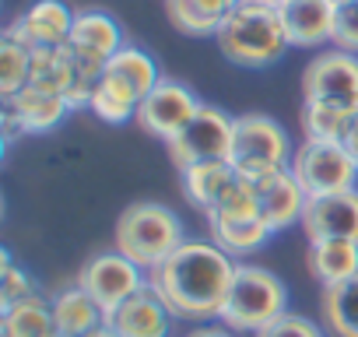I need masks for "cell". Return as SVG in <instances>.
Instances as JSON below:
<instances>
[{"mask_svg":"<svg viewBox=\"0 0 358 337\" xmlns=\"http://www.w3.org/2000/svg\"><path fill=\"white\" fill-rule=\"evenodd\" d=\"M239 0H165L169 22L183 36H218Z\"/></svg>","mask_w":358,"mask_h":337,"instance_id":"ac0fdd59","label":"cell"},{"mask_svg":"<svg viewBox=\"0 0 358 337\" xmlns=\"http://www.w3.org/2000/svg\"><path fill=\"white\" fill-rule=\"evenodd\" d=\"M53 323L67 337H85L88 330L106 323V313L81 285H71V288L57 292V299H53Z\"/></svg>","mask_w":358,"mask_h":337,"instance_id":"44dd1931","label":"cell"},{"mask_svg":"<svg viewBox=\"0 0 358 337\" xmlns=\"http://www.w3.org/2000/svg\"><path fill=\"white\" fill-rule=\"evenodd\" d=\"M29 295H36V281L22 267H15L11 257L4 253V267H0V309H8Z\"/></svg>","mask_w":358,"mask_h":337,"instance_id":"f546056e","label":"cell"},{"mask_svg":"<svg viewBox=\"0 0 358 337\" xmlns=\"http://www.w3.org/2000/svg\"><path fill=\"white\" fill-rule=\"evenodd\" d=\"M183 337H236V330H229L225 323H208V327H194Z\"/></svg>","mask_w":358,"mask_h":337,"instance_id":"d6a6232c","label":"cell"},{"mask_svg":"<svg viewBox=\"0 0 358 337\" xmlns=\"http://www.w3.org/2000/svg\"><path fill=\"white\" fill-rule=\"evenodd\" d=\"M215 43L225 53V60L250 71L278 64L285 50L292 46L281 22V8H271L264 0H239L232 15L222 22Z\"/></svg>","mask_w":358,"mask_h":337,"instance_id":"7a4b0ae2","label":"cell"},{"mask_svg":"<svg viewBox=\"0 0 358 337\" xmlns=\"http://www.w3.org/2000/svg\"><path fill=\"white\" fill-rule=\"evenodd\" d=\"M137 106H141V95H137L127 81H120L116 74L106 71V74L95 81V88H92L88 113H95L102 123L120 127V123H130V120L137 116Z\"/></svg>","mask_w":358,"mask_h":337,"instance_id":"603a6c76","label":"cell"},{"mask_svg":"<svg viewBox=\"0 0 358 337\" xmlns=\"http://www.w3.org/2000/svg\"><path fill=\"white\" fill-rule=\"evenodd\" d=\"M71 29H74V11L64 0H36L11 22L4 36L18 39L29 50H53L71 43Z\"/></svg>","mask_w":358,"mask_h":337,"instance_id":"8fae6325","label":"cell"},{"mask_svg":"<svg viewBox=\"0 0 358 337\" xmlns=\"http://www.w3.org/2000/svg\"><path fill=\"white\" fill-rule=\"evenodd\" d=\"M211 225V239L232 253V257H246V253H257L260 246H267V239L274 236L267 229V222L257 215V218H229V222H208Z\"/></svg>","mask_w":358,"mask_h":337,"instance_id":"d4e9b609","label":"cell"},{"mask_svg":"<svg viewBox=\"0 0 358 337\" xmlns=\"http://www.w3.org/2000/svg\"><path fill=\"white\" fill-rule=\"evenodd\" d=\"M71 46L95 53L102 60H113L127 43L120 32V22L106 11H78L74 15V29H71Z\"/></svg>","mask_w":358,"mask_h":337,"instance_id":"d6986e66","label":"cell"},{"mask_svg":"<svg viewBox=\"0 0 358 337\" xmlns=\"http://www.w3.org/2000/svg\"><path fill=\"white\" fill-rule=\"evenodd\" d=\"M281 313H288V288L285 281L257 264H239L236 281L229 288V299L218 313V320L236 334H260L267 323H274Z\"/></svg>","mask_w":358,"mask_h":337,"instance_id":"277c9868","label":"cell"},{"mask_svg":"<svg viewBox=\"0 0 358 337\" xmlns=\"http://www.w3.org/2000/svg\"><path fill=\"white\" fill-rule=\"evenodd\" d=\"M306 267L313 281H320L323 288L341 285L358 274V243L355 239H309Z\"/></svg>","mask_w":358,"mask_h":337,"instance_id":"e0dca14e","label":"cell"},{"mask_svg":"<svg viewBox=\"0 0 358 337\" xmlns=\"http://www.w3.org/2000/svg\"><path fill=\"white\" fill-rule=\"evenodd\" d=\"M337 4H341V0H337Z\"/></svg>","mask_w":358,"mask_h":337,"instance_id":"f35d334b","label":"cell"},{"mask_svg":"<svg viewBox=\"0 0 358 337\" xmlns=\"http://www.w3.org/2000/svg\"><path fill=\"white\" fill-rule=\"evenodd\" d=\"M334 18H337V0H288L281 8L288 43L299 50L327 46L334 39Z\"/></svg>","mask_w":358,"mask_h":337,"instance_id":"9a60e30c","label":"cell"},{"mask_svg":"<svg viewBox=\"0 0 358 337\" xmlns=\"http://www.w3.org/2000/svg\"><path fill=\"white\" fill-rule=\"evenodd\" d=\"M106 71L109 74H116L120 81H127L141 99L162 81V74H158V64L151 60V53H144L141 46H123L109 64H106Z\"/></svg>","mask_w":358,"mask_h":337,"instance_id":"4316f807","label":"cell"},{"mask_svg":"<svg viewBox=\"0 0 358 337\" xmlns=\"http://www.w3.org/2000/svg\"><path fill=\"white\" fill-rule=\"evenodd\" d=\"M197 109H201V99H197L187 85L162 78V81L141 99L134 123H137L144 134L158 137V141H172Z\"/></svg>","mask_w":358,"mask_h":337,"instance_id":"30bf717a","label":"cell"},{"mask_svg":"<svg viewBox=\"0 0 358 337\" xmlns=\"http://www.w3.org/2000/svg\"><path fill=\"white\" fill-rule=\"evenodd\" d=\"M302 232L306 239H355L358 243V187L327 194V197H309L306 215H302Z\"/></svg>","mask_w":358,"mask_h":337,"instance_id":"7c38bea8","label":"cell"},{"mask_svg":"<svg viewBox=\"0 0 358 337\" xmlns=\"http://www.w3.org/2000/svg\"><path fill=\"white\" fill-rule=\"evenodd\" d=\"M323 327L330 337H358V274L323 288Z\"/></svg>","mask_w":358,"mask_h":337,"instance_id":"cb8c5ba5","label":"cell"},{"mask_svg":"<svg viewBox=\"0 0 358 337\" xmlns=\"http://www.w3.org/2000/svg\"><path fill=\"white\" fill-rule=\"evenodd\" d=\"M53 330V299H43L39 292L0 309V334L4 337H50Z\"/></svg>","mask_w":358,"mask_h":337,"instance_id":"7402d4cb","label":"cell"},{"mask_svg":"<svg viewBox=\"0 0 358 337\" xmlns=\"http://www.w3.org/2000/svg\"><path fill=\"white\" fill-rule=\"evenodd\" d=\"M236 180V168L229 158H218V162H197L190 168L179 173V183H183V194L194 208H201L204 215L218 204V197L225 194V187Z\"/></svg>","mask_w":358,"mask_h":337,"instance_id":"ffe728a7","label":"cell"},{"mask_svg":"<svg viewBox=\"0 0 358 337\" xmlns=\"http://www.w3.org/2000/svg\"><path fill=\"white\" fill-rule=\"evenodd\" d=\"M4 106L18 116L25 134H50L57 123H64L67 113H74L60 92H50L39 85H25L15 99H4Z\"/></svg>","mask_w":358,"mask_h":337,"instance_id":"2e32d148","label":"cell"},{"mask_svg":"<svg viewBox=\"0 0 358 337\" xmlns=\"http://www.w3.org/2000/svg\"><path fill=\"white\" fill-rule=\"evenodd\" d=\"M0 337H4V334H0Z\"/></svg>","mask_w":358,"mask_h":337,"instance_id":"74e56055","label":"cell"},{"mask_svg":"<svg viewBox=\"0 0 358 337\" xmlns=\"http://www.w3.org/2000/svg\"><path fill=\"white\" fill-rule=\"evenodd\" d=\"M264 4H271V8H285L288 0H264Z\"/></svg>","mask_w":358,"mask_h":337,"instance_id":"d590c367","label":"cell"},{"mask_svg":"<svg viewBox=\"0 0 358 337\" xmlns=\"http://www.w3.org/2000/svg\"><path fill=\"white\" fill-rule=\"evenodd\" d=\"M348 151H351V158L358 162V113L351 116V123H348V130H344V141H341Z\"/></svg>","mask_w":358,"mask_h":337,"instance_id":"836d02e7","label":"cell"},{"mask_svg":"<svg viewBox=\"0 0 358 337\" xmlns=\"http://www.w3.org/2000/svg\"><path fill=\"white\" fill-rule=\"evenodd\" d=\"M351 116H355L351 109H341L334 102H306L302 99L299 127H302L306 141H344Z\"/></svg>","mask_w":358,"mask_h":337,"instance_id":"484cf974","label":"cell"},{"mask_svg":"<svg viewBox=\"0 0 358 337\" xmlns=\"http://www.w3.org/2000/svg\"><path fill=\"white\" fill-rule=\"evenodd\" d=\"M306 204H309V197L299 187V180L292 176V168H278V173L257 180V208H260V218L267 222L271 232H285L288 225H302Z\"/></svg>","mask_w":358,"mask_h":337,"instance_id":"4fadbf2b","label":"cell"},{"mask_svg":"<svg viewBox=\"0 0 358 337\" xmlns=\"http://www.w3.org/2000/svg\"><path fill=\"white\" fill-rule=\"evenodd\" d=\"M236 260L215 239H183L158 267L148 271V285L165 299L179 320H218L229 288L236 281Z\"/></svg>","mask_w":358,"mask_h":337,"instance_id":"6da1fadb","label":"cell"},{"mask_svg":"<svg viewBox=\"0 0 358 337\" xmlns=\"http://www.w3.org/2000/svg\"><path fill=\"white\" fill-rule=\"evenodd\" d=\"M229 162H232V168L239 176H246L253 183L271 176V173H278V168H288L292 144H288L285 127L274 116H267V113H243V116H236Z\"/></svg>","mask_w":358,"mask_h":337,"instance_id":"5b68a950","label":"cell"},{"mask_svg":"<svg viewBox=\"0 0 358 337\" xmlns=\"http://www.w3.org/2000/svg\"><path fill=\"white\" fill-rule=\"evenodd\" d=\"M253 337H327L323 330H320V323H313L309 316H302V313H281L274 323H267L260 334H253Z\"/></svg>","mask_w":358,"mask_h":337,"instance_id":"1f68e13d","label":"cell"},{"mask_svg":"<svg viewBox=\"0 0 358 337\" xmlns=\"http://www.w3.org/2000/svg\"><path fill=\"white\" fill-rule=\"evenodd\" d=\"M302 99L306 102H334L341 109L358 113V57L337 46L316 53L302 71Z\"/></svg>","mask_w":358,"mask_h":337,"instance_id":"9c48e42d","label":"cell"},{"mask_svg":"<svg viewBox=\"0 0 358 337\" xmlns=\"http://www.w3.org/2000/svg\"><path fill=\"white\" fill-rule=\"evenodd\" d=\"M50 337H67V334H60V330H53V334H50Z\"/></svg>","mask_w":358,"mask_h":337,"instance_id":"8d00e7d4","label":"cell"},{"mask_svg":"<svg viewBox=\"0 0 358 337\" xmlns=\"http://www.w3.org/2000/svg\"><path fill=\"white\" fill-rule=\"evenodd\" d=\"M260 208H257V183L239 176L225 187V194L218 197V204L208 211V222H229V218H257Z\"/></svg>","mask_w":358,"mask_h":337,"instance_id":"f1b7e54d","label":"cell"},{"mask_svg":"<svg viewBox=\"0 0 358 337\" xmlns=\"http://www.w3.org/2000/svg\"><path fill=\"white\" fill-rule=\"evenodd\" d=\"M288 168L306 197H327L358 187V162L341 141H302L292 151Z\"/></svg>","mask_w":358,"mask_h":337,"instance_id":"8992f818","label":"cell"},{"mask_svg":"<svg viewBox=\"0 0 358 337\" xmlns=\"http://www.w3.org/2000/svg\"><path fill=\"white\" fill-rule=\"evenodd\" d=\"M183 222L179 215L158 201H137L130 204L120 222H116V250L127 253L134 264H141L144 271L158 267L169 253H176L183 246Z\"/></svg>","mask_w":358,"mask_h":337,"instance_id":"3957f363","label":"cell"},{"mask_svg":"<svg viewBox=\"0 0 358 337\" xmlns=\"http://www.w3.org/2000/svg\"><path fill=\"white\" fill-rule=\"evenodd\" d=\"M78 285L102 306V313L109 316L113 309H120L130 295H137L148 285V274L141 264H134L127 253L109 250V253H95L92 260H85V267L78 271Z\"/></svg>","mask_w":358,"mask_h":337,"instance_id":"ba28073f","label":"cell"},{"mask_svg":"<svg viewBox=\"0 0 358 337\" xmlns=\"http://www.w3.org/2000/svg\"><path fill=\"white\" fill-rule=\"evenodd\" d=\"M172 309L165 306V299L144 285L137 295H130L120 309H113L106 316V323L120 334V337H169L172 330Z\"/></svg>","mask_w":358,"mask_h":337,"instance_id":"5bb4252c","label":"cell"},{"mask_svg":"<svg viewBox=\"0 0 358 337\" xmlns=\"http://www.w3.org/2000/svg\"><path fill=\"white\" fill-rule=\"evenodd\" d=\"M85 337H120V334H116L109 323H99V327H95V330H88Z\"/></svg>","mask_w":358,"mask_h":337,"instance_id":"e575fe53","label":"cell"},{"mask_svg":"<svg viewBox=\"0 0 358 337\" xmlns=\"http://www.w3.org/2000/svg\"><path fill=\"white\" fill-rule=\"evenodd\" d=\"M29 81H32V50L4 36V43H0V95L15 99Z\"/></svg>","mask_w":358,"mask_h":337,"instance_id":"83f0119b","label":"cell"},{"mask_svg":"<svg viewBox=\"0 0 358 337\" xmlns=\"http://www.w3.org/2000/svg\"><path fill=\"white\" fill-rule=\"evenodd\" d=\"M330 46H337V50L358 57V0H341V4H337Z\"/></svg>","mask_w":358,"mask_h":337,"instance_id":"4dcf8cb0","label":"cell"},{"mask_svg":"<svg viewBox=\"0 0 358 337\" xmlns=\"http://www.w3.org/2000/svg\"><path fill=\"white\" fill-rule=\"evenodd\" d=\"M232 127H236V116H225L218 106L201 102V109L183 123V130H179L172 141H165L169 162L183 173V168H190L197 162L229 158V151H232Z\"/></svg>","mask_w":358,"mask_h":337,"instance_id":"52a82bcc","label":"cell"}]
</instances>
